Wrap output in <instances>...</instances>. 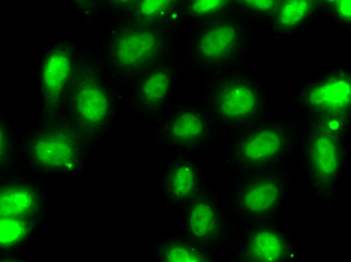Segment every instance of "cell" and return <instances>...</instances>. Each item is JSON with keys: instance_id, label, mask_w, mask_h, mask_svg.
Here are the masks:
<instances>
[{"instance_id": "obj_1", "label": "cell", "mask_w": 351, "mask_h": 262, "mask_svg": "<svg viewBox=\"0 0 351 262\" xmlns=\"http://www.w3.org/2000/svg\"><path fill=\"white\" fill-rule=\"evenodd\" d=\"M182 38V30L114 20L92 50L104 73L122 90L141 74L178 54Z\"/></svg>"}, {"instance_id": "obj_2", "label": "cell", "mask_w": 351, "mask_h": 262, "mask_svg": "<svg viewBox=\"0 0 351 262\" xmlns=\"http://www.w3.org/2000/svg\"><path fill=\"white\" fill-rule=\"evenodd\" d=\"M202 105L224 141L228 135L274 117V105L250 62L204 77Z\"/></svg>"}, {"instance_id": "obj_3", "label": "cell", "mask_w": 351, "mask_h": 262, "mask_svg": "<svg viewBox=\"0 0 351 262\" xmlns=\"http://www.w3.org/2000/svg\"><path fill=\"white\" fill-rule=\"evenodd\" d=\"M255 27L237 12L193 27L182 38L178 53L183 74L206 77L250 62Z\"/></svg>"}, {"instance_id": "obj_4", "label": "cell", "mask_w": 351, "mask_h": 262, "mask_svg": "<svg viewBox=\"0 0 351 262\" xmlns=\"http://www.w3.org/2000/svg\"><path fill=\"white\" fill-rule=\"evenodd\" d=\"M21 170L65 180L83 176L93 146L65 116L51 122H38L21 133Z\"/></svg>"}, {"instance_id": "obj_5", "label": "cell", "mask_w": 351, "mask_h": 262, "mask_svg": "<svg viewBox=\"0 0 351 262\" xmlns=\"http://www.w3.org/2000/svg\"><path fill=\"white\" fill-rule=\"evenodd\" d=\"M302 135L303 122L299 116H274L228 135L222 156L234 174L276 168L291 162L299 152Z\"/></svg>"}, {"instance_id": "obj_6", "label": "cell", "mask_w": 351, "mask_h": 262, "mask_svg": "<svg viewBox=\"0 0 351 262\" xmlns=\"http://www.w3.org/2000/svg\"><path fill=\"white\" fill-rule=\"evenodd\" d=\"M122 108L121 90L104 73L90 49L69 92L63 116L97 148L107 138Z\"/></svg>"}, {"instance_id": "obj_7", "label": "cell", "mask_w": 351, "mask_h": 262, "mask_svg": "<svg viewBox=\"0 0 351 262\" xmlns=\"http://www.w3.org/2000/svg\"><path fill=\"white\" fill-rule=\"evenodd\" d=\"M299 176V163L293 162L276 168L237 172L224 194L236 224L276 220Z\"/></svg>"}, {"instance_id": "obj_8", "label": "cell", "mask_w": 351, "mask_h": 262, "mask_svg": "<svg viewBox=\"0 0 351 262\" xmlns=\"http://www.w3.org/2000/svg\"><path fill=\"white\" fill-rule=\"evenodd\" d=\"M89 50L83 39L63 38L38 54L35 65L38 122H51L65 114L69 92Z\"/></svg>"}, {"instance_id": "obj_9", "label": "cell", "mask_w": 351, "mask_h": 262, "mask_svg": "<svg viewBox=\"0 0 351 262\" xmlns=\"http://www.w3.org/2000/svg\"><path fill=\"white\" fill-rule=\"evenodd\" d=\"M299 170L326 210L337 209V192L348 165V140L303 125Z\"/></svg>"}, {"instance_id": "obj_10", "label": "cell", "mask_w": 351, "mask_h": 262, "mask_svg": "<svg viewBox=\"0 0 351 262\" xmlns=\"http://www.w3.org/2000/svg\"><path fill=\"white\" fill-rule=\"evenodd\" d=\"M150 141L154 146L169 147L176 153L197 155L215 141H221V135L202 102L176 98L171 107L155 123Z\"/></svg>"}, {"instance_id": "obj_11", "label": "cell", "mask_w": 351, "mask_h": 262, "mask_svg": "<svg viewBox=\"0 0 351 262\" xmlns=\"http://www.w3.org/2000/svg\"><path fill=\"white\" fill-rule=\"evenodd\" d=\"M179 211L180 233L227 258L236 222L231 216L224 195L207 181L200 192Z\"/></svg>"}, {"instance_id": "obj_12", "label": "cell", "mask_w": 351, "mask_h": 262, "mask_svg": "<svg viewBox=\"0 0 351 262\" xmlns=\"http://www.w3.org/2000/svg\"><path fill=\"white\" fill-rule=\"evenodd\" d=\"M179 53V51H178ZM183 69L178 54L141 74L121 90L123 109L156 123L176 101Z\"/></svg>"}, {"instance_id": "obj_13", "label": "cell", "mask_w": 351, "mask_h": 262, "mask_svg": "<svg viewBox=\"0 0 351 262\" xmlns=\"http://www.w3.org/2000/svg\"><path fill=\"white\" fill-rule=\"evenodd\" d=\"M230 262H300L302 253L276 220L236 224L227 252Z\"/></svg>"}, {"instance_id": "obj_14", "label": "cell", "mask_w": 351, "mask_h": 262, "mask_svg": "<svg viewBox=\"0 0 351 262\" xmlns=\"http://www.w3.org/2000/svg\"><path fill=\"white\" fill-rule=\"evenodd\" d=\"M293 114H351V66L341 63L305 79L291 98Z\"/></svg>"}, {"instance_id": "obj_15", "label": "cell", "mask_w": 351, "mask_h": 262, "mask_svg": "<svg viewBox=\"0 0 351 262\" xmlns=\"http://www.w3.org/2000/svg\"><path fill=\"white\" fill-rule=\"evenodd\" d=\"M45 179L26 170L0 176V216L35 219L45 225L53 216Z\"/></svg>"}, {"instance_id": "obj_16", "label": "cell", "mask_w": 351, "mask_h": 262, "mask_svg": "<svg viewBox=\"0 0 351 262\" xmlns=\"http://www.w3.org/2000/svg\"><path fill=\"white\" fill-rule=\"evenodd\" d=\"M207 183L197 155L178 153L164 165L158 179L165 209L180 210Z\"/></svg>"}, {"instance_id": "obj_17", "label": "cell", "mask_w": 351, "mask_h": 262, "mask_svg": "<svg viewBox=\"0 0 351 262\" xmlns=\"http://www.w3.org/2000/svg\"><path fill=\"white\" fill-rule=\"evenodd\" d=\"M322 17L317 0H281L267 29L274 41L279 44L298 36Z\"/></svg>"}, {"instance_id": "obj_18", "label": "cell", "mask_w": 351, "mask_h": 262, "mask_svg": "<svg viewBox=\"0 0 351 262\" xmlns=\"http://www.w3.org/2000/svg\"><path fill=\"white\" fill-rule=\"evenodd\" d=\"M43 226L44 224L35 219L0 216V261H29L25 250Z\"/></svg>"}, {"instance_id": "obj_19", "label": "cell", "mask_w": 351, "mask_h": 262, "mask_svg": "<svg viewBox=\"0 0 351 262\" xmlns=\"http://www.w3.org/2000/svg\"><path fill=\"white\" fill-rule=\"evenodd\" d=\"M152 253L156 261L164 262H222L227 259L180 231L158 240Z\"/></svg>"}, {"instance_id": "obj_20", "label": "cell", "mask_w": 351, "mask_h": 262, "mask_svg": "<svg viewBox=\"0 0 351 262\" xmlns=\"http://www.w3.org/2000/svg\"><path fill=\"white\" fill-rule=\"evenodd\" d=\"M185 2L186 0H138L121 20L182 30L185 25Z\"/></svg>"}, {"instance_id": "obj_21", "label": "cell", "mask_w": 351, "mask_h": 262, "mask_svg": "<svg viewBox=\"0 0 351 262\" xmlns=\"http://www.w3.org/2000/svg\"><path fill=\"white\" fill-rule=\"evenodd\" d=\"M21 133L3 109H0V176L21 170Z\"/></svg>"}, {"instance_id": "obj_22", "label": "cell", "mask_w": 351, "mask_h": 262, "mask_svg": "<svg viewBox=\"0 0 351 262\" xmlns=\"http://www.w3.org/2000/svg\"><path fill=\"white\" fill-rule=\"evenodd\" d=\"M234 12V0H186L185 25L191 29Z\"/></svg>"}, {"instance_id": "obj_23", "label": "cell", "mask_w": 351, "mask_h": 262, "mask_svg": "<svg viewBox=\"0 0 351 262\" xmlns=\"http://www.w3.org/2000/svg\"><path fill=\"white\" fill-rule=\"evenodd\" d=\"M281 0H234V12L252 21L255 26L267 27Z\"/></svg>"}, {"instance_id": "obj_24", "label": "cell", "mask_w": 351, "mask_h": 262, "mask_svg": "<svg viewBox=\"0 0 351 262\" xmlns=\"http://www.w3.org/2000/svg\"><path fill=\"white\" fill-rule=\"evenodd\" d=\"M303 125L314 126V128L320 129L326 133L332 135V137L350 140L351 137V114H322L314 116L308 118H302Z\"/></svg>"}, {"instance_id": "obj_25", "label": "cell", "mask_w": 351, "mask_h": 262, "mask_svg": "<svg viewBox=\"0 0 351 262\" xmlns=\"http://www.w3.org/2000/svg\"><path fill=\"white\" fill-rule=\"evenodd\" d=\"M86 25L95 26L104 14V0H65Z\"/></svg>"}, {"instance_id": "obj_26", "label": "cell", "mask_w": 351, "mask_h": 262, "mask_svg": "<svg viewBox=\"0 0 351 262\" xmlns=\"http://www.w3.org/2000/svg\"><path fill=\"white\" fill-rule=\"evenodd\" d=\"M326 18L335 26L344 30H351V0H339L332 10L326 14Z\"/></svg>"}, {"instance_id": "obj_27", "label": "cell", "mask_w": 351, "mask_h": 262, "mask_svg": "<svg viewBox=\"0 0 351 262\" xmlns=\"http://www.w3.org/2000/svg\"><path fill=\"white\" fill-rule=\"evenodd\" d=\"M138 0H104V14L111 21L121 20L137 5Z\"/></svg>"}, {"instance_id": "obj_28", "label": "cell", "mask_w": 351, "mask_h": 262, "mask_svg": "<svg viewBox=\"0 0 351 262\" xmlns=\"http://www.w3.org/2000/svg\"><path fill=\"white\" fill-rule=\"evenodd\" d=\"M338 2H339V0H317V3H318V6H320V10H322L323 17H326V14L329 12L332 8L337 5Z\"/></svg>"}]
</instances>
